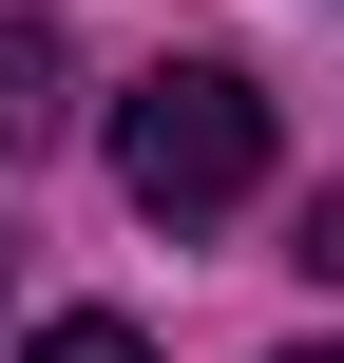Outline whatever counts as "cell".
I'll list each match as a JSON object with an SVG mask.
<instances>
[{"mask_svg":"<svg viewBox=\"0 0 344 363\" xmlns=\"http://www.w3.org/2000/svg\"><path fill=\"white\" fill-rule=\"evenodd\" d=\"M115 191H134L153 230L249 211V191H268V96H249L230 57H153V77L115 96Z\"/></svg>","mask_w":344,"mask_h":363,"instance_id":"6da1fadb","label":"cell"},{"mask_svg":"<svg viewBox=\"0 0 344 363\" xmlns=\"http://www.w3.org/2000/svg\"><path fill=\"white\" fill-rule=\"evenodd\" d=\"M0 134L19 153L57 134V19H19V0H0Z\"/></svg>","mask_w":344,"mask_h":363,"instance_id":"7a4b0ae2","label":"cell"},{"mask_svg":"<svg viewBox=\"0 0 344 363\" xmlns=\"http://www.w3.org/2000/svg\"><path fill=\"white\" fill-rule=\"evenodd\" d=\"M19 363H153V345H134L115 306H77V325H38V345H19Z\"/></svg>","mask_w":344,"mask_h":363,"instance_id":"3957f363","label":"cell"},{"mask_svg":"<svg viewBox=\"0 0 344 363\" xmlns=\"http://www.w3.org/2000/svg\"><path fill=\"white\" fill-rule=\"evenodd\" d=\"M287 268H326V287H344V191H306V230H287Z\"/></svg>","mask_w":344,"mask_h":363,"instance_id":"277c9868","label":"cell"},{"mask_svg":"<svg viewBox=\"0 0 344 363\" xmlns=\"http://www.w3.org/2000/svg\"><path fill=\"white\" fill-rule=\"evenodd\" d=\"M287 363H344V345H287Z\"/></svg>","mask_w":344,"mask_h":363,"instance_id":"5b68a950","label":"cell"}]
</instances>
